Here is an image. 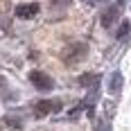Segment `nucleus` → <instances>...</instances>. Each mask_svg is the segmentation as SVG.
<instances>
[{
  "label": "nucleus",
  "mask_w": 131,
  "mask_h": 131,
  "mask_svg": "<svg viewBox=\"0 0 131 131\" xmlns=\"http://www.w3.org/2000/svg\"><path fill=\"white\" fill-rule=\"evenodd\" d=\"M86 54H88V45H86V43H72V45H68L63 50L61 59H63L66 66H75V63H79Z\"/></svg>",
  "instance_id": "nucleus-1"
},
{
  "label": "nucleus",
  "mask_w": 131,
  "mask_h": 131,
  "mask_svg": "<svg viewBox=\"0 0 131 131\" xmlns=\"http://www.w3.org/2000/svg\"><path fill=\"white\" fill-rule=\"evenodd\" d=\"M29 81L34 84V88H39L43 93H50L54 91V81L50 75H45V72H41V70H32L29 72Z\"/></svg>",
  "instance_id": "nucleus-2"
},
{
  "label": "nucleus",
  "mask_w": 131,
  "mask_h": 131,
  "mask_svg": "<svg viewBox=\"0 0 131 131\" xmlns=\"http://www.w3.org/2000/svg\"><path fill=\"white\" fill-rule=\"evenodd\" d=\"M61 106L63 104L59 100H41L34 106V113H36V118H45V115H50L54 111H61Z\"/></svg>",
  "instance_id": "nucleus-3"
},
{
  "label": "nucleus",
  "mask_w": 131,
  "mask_h": 131,
  "mask_svg": "<svg viewBox=\"0 0 131 131\" xmlns=\"http://www.w3.org/2000/svg\"><path fill=\"white\" fill-rule=\"evenodd\" d=\"M39 12H41V7L36 2H25V5H18L16 7V16L18 18H34Z\"/></svg>",
  "instance_id": "nucleus-4"
},
{
  "label": "nucleus",
  "mask_w": 131,
  "mask_h": 131,
  "mask_svg": "<svg viewBox=\"0 0 131 131\" xmlns=\"http://www.w3.org/2000/svg\"><path fill=\"white\" fill-rule=\"evenodd\" d=\"M120 16V5H113V7H108L104 14H102V27H111L115 20H118Z\"/></svg>",
  "instance_id": "nucleus-5"
},
{
  "label": "nucleus",
  "mask_w": 131,
  "mask_h": 131,
  "mask_svg": "<svg viewBox=\"0 0 131 131\" xmlns=\"http://www.w3.org/2000/svg\"><path fill=\"white\" fill-rule=\"evenodd\" d=\"M120 88H122V75L120 72H113L111 75V81H108V91L115 95V93H120Z\"/></svg>",
  "instance_id": "nucleus-6"
},
{
  "label": "nucleus",
  "mask_w": 131,
  "mask_h": 131,
  "mask_svg": "<svg viewBox=\"0 0 131 131\" xmlns=\"http://www.w3.org/2000/svg\"><path fill=\"white\" fill-rule=\"evenodd\" d=\"M5 122H7V127H12L14 131H20V129H23V122H20L18 118H14V115H7Z\"/></svg>",
  "instance_id": "nucleus-7"
},
{
  "label": "nucleus",
  "mask_w": 131,
  "mask_h": 131,
  "mask_svg": "<svg viewBox=\"0 0 131 131\" xmlns=\"http://www.w3.org/2000/svg\"><path fill=\"white\" fill-rule=\"evenodd\" d=\"M129 32H131V23L129 20H122V25H120V29H118V39H127Z\"/></svg>",
  "instance_id": "nucleus-8"
},
{
  "label": "nucleus",
  "mask_w": 131,
  "mask_h": 131,
  "mask_svg": "<svg viewBox=\"0 0 131 131\" xmlns=\"http://www.w3.org/2000/svg\"><path fill=\"white\" fill-rule=\"evenodd\" d=\"M91 79H95V75H84V77H79V84H81V86H88Z\"/></svg>",
  "instance_id": "nucleus-9"
},
{
  "label": "nucleus",
  "mask_w": 131,
  "mask_h": 131,
  "mask_svg": "<svg viewBox=\"0 0 131 131\" xmlns=\"http://www.w3.org/2000/svg\"><path fill=\"white\" fill-rule=\"evenodd\" d=\"M122 2H124V0H118V5H122Z\"/></svg>",
  "instance_id": "nucleus-10"
},
{
  "label": "nucleus",
  "mask_w": 131,
  "mask_h": 131,
  "mask_svg": "<svg viewBox=\"0 0 131 131\" xmlns=\"http://www.w3.org/2000/svg\"><path fill=\"white\" fill-rule=\"evenodd\" d=\"M95 2H104V0H95Z\"/></svg>",
  "instance_id": "nucleus-11"
}]
</instances>
